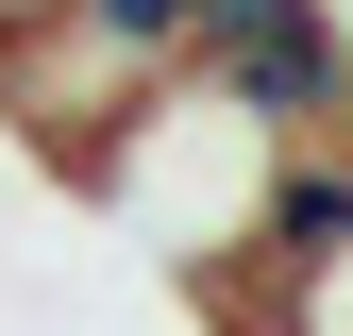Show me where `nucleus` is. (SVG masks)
Listing matches in <instances>:
<instances>
[{
  "label": "nucleus",
  "instance_id": "obj_1",
  "mask_svg": "<svg viewBox=\"0 0 353 336\" xmlns=\"http://www.w3.org/2000/svg\"><path fill=\"white\" fill-rule=\"evenodd\" d=\"M185 84L219 118H252L270 151H320V118L353 84V17H336V0H219L202 51H185Z\"/></svg>",
  "mask_w": 353,
  "mask_h": 336
},
{
  "label": "nucleus",
  "instance_id": "obj_2",
  "mask_svg": "<svg viewBox=\"0 0 353 336\" xmlns=\"http://www.w3.org/2000/svg\"><path fill=\"white\" fill-rule=\"evenodd\" d=\"M68 17H84V34H118V51H135V67H185L219 0H68Z\"/></svg>",
  "mask_w": 353,
  "mask_h": 336
},
{
  "label": "nucleus",
  "instance_id": "obj_3",
  "mask_svg": "<svg viewBox=\"0 0 353 336\" xmlns=\"http://www.w3.org/2000/svg\"><path fill=\"white\" fill-rule=\"evenodd\" d=\"M320 151H353V84H336V118H320Z\"/></svg>",
  "mask_w": 353,
  "mask_h": 336
},
{
  "label": "nucleus",
  "instance_id": "obj_4",
  "mask_svg": "<svg viewBox=\"0 0 353 336\" xmlns=\"http://www.w3.org/2000/svg\"><path fill=\"white\" fill-rule=\"evenodd\" d=\"M0 17H17V0H0Z\"/></svg>",
  "mask_w": 353,
  "mask_h": 336
}]
</instances>
